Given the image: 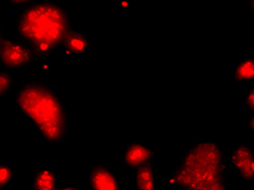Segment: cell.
Listing matches in <instances>:
<instances>
[{"mask_svg":"<svg viewBox=\"0 0 254 190\" xmlns=\"http://www.w3.org/2000/svg\"><path fill=\"white\" fill-rule=\"evenodd\" d=\"M15 110L51 145L66 138L68 118L57 91L42 80H28L15 94Z\"/></svg>","mask_w":254,"mask_h":190,"instance_id":"6da1fadb","label":"cell"},{"mask_svg":"<svg viewBox=\"0 0 254 190\" xmlns=\"http://www.w3.org/2000/svg\"><path fill=\"white\" fill-rule=\"evenodd\" d=\"M72 30L70 15L57 0H37L22 11L16 32L38 57H46L61 46Z\"/></svg>","mask_w":254,"mask_h":190,"instance_id":"7a4b0ae2","label":"cell"},{"mask_svg":"<svg viewBox=\"0 0 254 190\" xmlns=\"http://www.w3.org/2000/svg\"><path fill=\"white\" fill-rule=\"evenodd\" d=\"M226 172L227 163L218 143L202 140L183 153L176 168L164 181L183 189L224 190L227 188Z\"/></svg>","mask_w":254,"mask_h":190,"instance_id":"3957f363","label":"cell"},{"mask_svg":"<svg viewBox=\"0 0 254 190\" xmlns=\"http://www.w3.org/2000/svg\"><path fill=\"white\" fill-rule=\"evenodd\" d=\"M38 59L30 46L11 38L0 37V63L8 68L30 65Z\"/></svg>","mask_w":254,"mask_h":190,"instance_id":"277c9868","label":"cell"},{"mask_svg":"<svg viewBox=\"0 0 254 190\" xmlns=\"http://www.w3.org/2000/svg\"><path fill=\"white\" fill-rule=\"evenodd\" d=\"M229 162L234 171L247 183L254 182V152L248 143H240L233 149Z\"/></svg>","mask_w":254,"mask_h":190,"instance_id":"5b68a950","label":"cell"},{"mask_svg":"<svg viewBox=\"0 0 254 190\" xmlns=\"http://www.w3.org/2000/svg\"><path fill=\"white\" fill-rule=\"evenodd\" d=\"M154 149L143 141H131L123 150V161L127 168L137 170L154 160Z\"/></svg>","mask_w":254,"mask_h":190,"instance_id":"8992f818","label":"cell"},{"mask_svg":"<svg viewBox=\"0 0 254 190\" xmlns=\"http://www.w3.org/2000/svg\"><path fill=\"white\" fill-rule=\"evenodd\" d=\"M88 185L92 190H118L120 189L119 177L107 165H94L88 174Z\"/></svg>","mask_w":254,"mask_h":190,"instance_id":"52a82bcc","label":"cell"},{"mask_svg":"<svg viewBox=\"0 0 254 190\" xmlns=\"http://www.w3.org/2000/svg\"><path fill=\"white\" fill-rule=\"evenodd\" d=\"M90 47L89 39L84 33L71 30L60 46V57L62 60H72L79 55L88 53Z\"/></svg>","mask_w":254,"mask_h":190,"instance_id":"ba28073f","label":"cell"},{"mask_svg":"<svg viewBox=\"0 0 254 190\" xmlns=\"http://www.w3.org/2000/svg\"><path fill=\"white\" fill-rule=\"evenodd\" d=\"M32 187L35 190L59 189V177L53 169L43 168L34 174Z\"/></svg>","mask_w":254,"mask_h":190,"instance_id":"9c48e42d","label":"cell"},{"mask_svg":"<svg viewBox=\"0 0 254 190\" xmlns=\"http://www.w3.org/2000/svg\"><path fill=\"white\" fill-rule=\"evenodd\" d=\"M136 188L141 190H153L154 184V166L148 163L136 170Z\"/></svg>","mask_w":254,"mask_h":190,"instance_id":"30bf717a","label":"cell"},{"mask_svg":"<svg viewBox=\"0 0 254 190\" xmlns=\"http://www.w3.org/2000/svg\"><path fill=\"white\" fill-rule=\"evenodd\" d=\"M233 78L236 83L246 84L249 83L254 78V60L253 58H247V59L240 61L237 64Z\"/></svg>","mask_w":254,"mask_h":190,"instance_id":"8fae6325","label":"cell"},{"mask_svg":"<svg viewBox=\"0 0 254 190\" xmlns=\"http://www.w3.org/2000/svg\"><path fill=\"white\" fill-rule=\"evenodd\" d=\"M14 85V76L13 74L5 71L0 70V98H3L7 96L10 90L12 89Z\"/></svg>","mask_w":254,"mask_h":190,"instance_id":"7c38bea8","label":"cell"},{"mask_svg":"<svg viewBox=\"0 0 254 190\" xmlns=\"http://www.w3.org/2000/svg\"><path fill=\"white\" fill-rule=\"evenodd\" d=\"M14 182V173L7 164L0 163V189L10 186Z\"/></svg>","mask_w":254,"mask_h":190,"instance_id":"4fadbf2b","label":"cell"},{"mask_svg":"<svg viewBox=\"0 0 254 190\" xmlns=\"http://www.w3.org/2000/svg\"><path fill=\"white\" fill-rule=\"evenodd\" d=\"M242 106L246 107L249 110H253L254 108V89H250L246 94L244 100H242Z\"/></svg>","mask_w":254,"mask_h":190,"instance_id":"5bb4252c","label":"cell"},{"mask_svg":"<svg viewBox=\"0 0 254 190\" xmlns=\"http://www.w3.org/2000/svg\"><path fill=\"white\" fill-rule=\"evenodd\" d=\"M8 1L11 4H14V5H22V4H25L28 2H32L34 0H8Z\"/></svg>","mask_w":254,"mask_h":190,"instance_id":"9a60e30c","label":"cell"},{"mask_svg":"<svg viewBox=\"0 0 254 190\" xmlns=\"http://www.w3.org/2000/svg\"><path fill=\"white\" fill-rule=\"evenodd\" d=\"M0 35H1V24H0Z\"/></svg>","mask_w":254,"mask_h":190,"instance_id":"2e32d148","label":"cell"},{"mask_svg":"<svg viewBox=\"0 0 254 190\" xmlns=\"http://www.w3.org/2000/svg\"><path fill=\"white\" fill-rule=\"evenodd\" d=\"M246 1H251V0H246Z\"/></svg>","mask_w":254,"mask_h":190,"instance_id":"e0dca14e","label":"cell"}]
</instances>
